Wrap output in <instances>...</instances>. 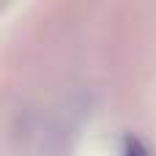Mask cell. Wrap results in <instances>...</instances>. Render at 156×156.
<instances>
[{
  "instance_id": "6da1fadb",
  "label": "cell",
  "mask_w": 156,
  "mask_h": 156,
  "mask_svg": "<svg viewBox=\"0 0 156 156\" xmlns=\"http://www.w3.org/2000/svg\"><path fill=\"white\" fill-rule=\"evenodd\" d=\"M123 156H148V151L137 137L129 134V137H123Z\"/></svg>"
}]
</instances>
